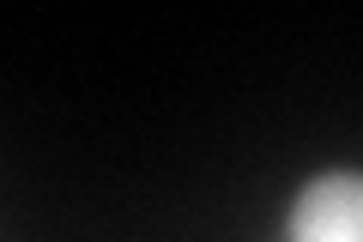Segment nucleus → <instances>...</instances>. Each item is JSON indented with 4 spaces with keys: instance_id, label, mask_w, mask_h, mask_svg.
Here are the masks:
<instances>
[{
    "instance_id": "f257e3e1",
    "label": "nucleus",
    "mask_w": 363,
    "mask_h": 242,
    "mask_svg": "<svg viewBox=\"0 0 363 242\" xmlns=\"http://www.w3.org/2000/svg\"><path fill=\"white\" fill-rule=\"evenodd\" d=\"M291 242H363V188L357 176H321L291 212Z\"/></svg>"
}]
</instances>
